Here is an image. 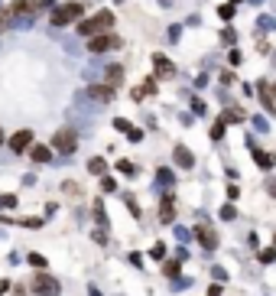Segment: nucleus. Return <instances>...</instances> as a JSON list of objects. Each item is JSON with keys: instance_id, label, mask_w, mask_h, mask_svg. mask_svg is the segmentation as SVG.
I'll list each match as a JSON object with an SVG mask.
<instances>
[{"instance_id": "obj_1", "label": "nucleus", "mask_w": 276, "mask_h": 296, "mask_svg": "<svg viewBox=\"0 0 276 296\" xmlns=\"http://www.w3.org/2000/svg\"><path fill=\"white\" fill-rule=\"evenodd\" d=\"M110 26H114V13H110V10H101L98 17H91V20H85V23H78V33H81V36H94V33L110 30Z\"/></svg>"}, {"instance_id": "obj_2", "label": "nucleus", "mask_w": 276, "mask_h": 296, "mask_svg": "<svg viewBox=\"0 0 276 296\" xmlns=\"http://www.w3.org/2000/svg\"><path fill=\"white\" fill-rule=\"evenodd\" d=\"M59 280L55 277H49V273H36V277H33V293L36 296H59Z\"/></svg>"}, {"instance_id": "obj_3", "label": "nucleus", "mask_w": 276, "mask_h": 296, "mask_svg": "<svg viewBox=\"0 0 276 296\" xmlns=\"http://www.w3.org/2000/svg\"><path fill=\"white\" fill-rule=\"evenodd\" d=\"M81 17V4H68V7H59V10H52V26H65L72 23V20Z\"/></svg>"}, {"instance_id": "obj_4", "label": "nucleus", "mask_w": 276, "mask_h": 296, "mask_svg": "<svg viewBox=\"0 0 276 296\" xmlns=\"http://www.w3.org/2000/svg\"><path fill=\"white\" fill-rule=\"evenodd\" d=\"M55 150H59V153H75V147H78V140H75V134H72V130H59V134H55Z\"/></svg>"}, {"instance_id": "obj_5", "label": "nucleus", "mask_w": 276, "mask_h": 296, "mask_svg": "<svg viewBox=\"0 0 276 296\" xmlns=\"http://www.w3.org/2000/svg\"><path fill=\"white\" fill-rule=\"evenodd\" d=\"M117 46H120L117 36H91L88 39V49L91 52H107V49H117Z\"/></svg>"}, {"instance_id": "obj_6", "label": "nucleus", "mask_w": 276, "mask_h": 296, "mask_svg": "<svg viewBox=\"0 0 276 296\" xmlns=\"http://www.w3.org/2000/svg\"><path fill=\"white\" fill-rule=\"evenodd\" d=\"M30 143H33V130H20V134L10 137V150H13V153H23Z\"/></svg>"}, {"instance_id": "obj_7", "label": "nucleus", "mask_w": 276, "mask_h": 296, "mask_svg": "<svg viewBox=\"0 0 276 296\" xmlns=\"http://www.w3.org/2000/svg\"><path fill=\"white\" fill-rule=\"evenodd\" d=\"M195 235H198V241H202V247H208V251H215V247H218V235L208 228V225H198Z\"/></svg>"}, {"instance_id": "obj_8", "label": "nucleus", "mask_w": 276, "mask_h": 296, "mask_svg": "<svg viewBox=\"0 0 276 296\" xmlns=\"http://www.w3.org/2000/svg\"><path fill=\"white\" fill-rule=\"evenodd\" d=\"M153 68H156V75H160V78H169V75L176 72V65H172L166 56H153Z\"/></svg>"}, {"instance_id": "obj_9", "label": "nucleus", "mask_w": 276, "mask_h": 296, "mask_svg": "<svg viewBox=\"0 0 276 296\" xmlns=\"http://www.w3.org/2000/svg\"><path fill=\"white\" fill-rule=\"evenodd\" d=\"M88 94H91L94 101H110V98H114V85H91V91H88Z\"/></svg>"}, {"instance_id": "obj_10", "label": "nucleus", "mask_w": 276, "mask_h": 296, "mask_svg": "<svg viewBox=\"0 0 276 296\" xmlns=\"http://www.w3.org/2000/svg\"><path fill=\"white\" fill-rule=\"evenodd\" d=\"M176 163L182 169H192L195 166V160H192V150H185V147H176Z\"/></svg>"}, {"instance_id": "obj_11", "label": "nucleus", "mask_w": 276, "mask_h": 296, "mask_svg": "<svg viewBox=\"0 0 276 296\" xmlns=\"http://www.w3.org/2000/svg\"><path fill=\"white\" fill-rule=\"evenodd\" d=\"M253 160H257L260 169H273V166H276V153H260V150H257V156H253Z\"/></svg>"}, {"instance_id": "obj_12", "label": "nucleus", "mask_w": 276, "mask_h": 296, "mask_svg": "<svg viewBox=\"0 0 276 296\" xmlns=\"http://www.w3.org/2000/svg\"><path fill=\"white\" fill-rule=\"evenodd\" d=\"M30 156H33L36 163H49V160H52V150H49V147H33Z\"/></svg>"}, {"instance_id": "obj_13", "label": "nucleus", "mask_w": 276, "mask_h": 296, "mask_svg": "<svg viewBox=\"0 0 276 296\" xmlns=\"http://www.w3.org/2000/svg\"><path fill=\"white\" fill-rule=\"evenodd\" d=\"M160 218H163V222H172V218H176V205H172V199H163V205H160Z\"/></svg>"}, {"instance_id": "obj_14", "label": "nucleus", "mask_w": 276, "mask_h": 296, "mask_svg": "<svg viewBox=\"0 0 276 296\" xmlns=\"http://www.w3.org/2000/svg\"><path fill=\"white\" fill-rule=\"evenodd\" d=\"M120 78H123V68H120V65H110V68H107V81L117 88V81H120Z\"/></svg>"}, {"instance_id": "obj_15", "label": "nucleus", "mask_w": 276, "mask_h": 296, "mask_svg": "<svg viewBox=\"0 0 276 296\" xmlns=\"http://www.w3.org/2000/svg\"><path fill=\"white\" fill-rule=\"evenodd\" d=\"M104 169H107L104 160H91L88 163V173H94V176H104Z\"/></svg>"}, {"instance_id": "obj_16", "label": "nucleus", "mask_w": 276, "mask_h": 296, "mask_svg": "<svg viewBox=\"0 0 276 296\" xmlns=\"http://www.w3.org/2000/svg\"><path fill=\"white\" fill-rule=\"evenodd\" d=\"M260 260H263V264H273V260H276V251H273V247H266V251H260Z\"/></svg>"}, {"instance_id": "obj_17", "label": "nucleus", "mask_w": 276, "mask_h": 296, "mask_svg": "<svg viewBox=\"0 0 276 296\" xmlns=\"http://www.w3.org/2000/svg\"><path fill=\"white\" fill-rule=\"evenodd\" d=\"M0 209H17V199L13 195H0Z\"/></svg>"}, {"instance_id": "obj_18", "label": "nucleus", "mask_w": 276, "mask_h": 296, "mask_svg": "<svg viewBox=\"0 0 276 296\" xmlns=\"http://www.w3.org/2000/svg\"><path fill=\"white\" fill-rule=\"evenodd\" d=\"M30 264H33V267H39V270H43V267H46V257H43V254H30Z\"/></svg>"}, {"instance_id": "obj_19", "label": "nucleus", "mask_w": 276, "mask_h": 296, "mask_svg": "<svg viewBox=\"0 0 276 296\" xmlns=\"http://www.w3.org/2000/svg\"><path fill=\"white\" fill-rule=\"evenodd\" d=\"M211 137H215V140H221V137H224V124H215V127H211Z\"/></svg>"}, {"instance_id": "obj_20", "label": "nucleus", "mask_w": 276, "mask_h": 296, "mask_svg": "<svg viewBox=\"0 0 276 296\" xmlns=\"http://www.w3.org/2000/svg\"><path fill=\"white\" fill-rule=\"evenodd\" d=\"M101 185H104V192H114V189H117V182H114L110 176H104V182H101Z\"/></svg>"}, {"instance_id": "obj_21", "label": "nucleus", "mask_w": 276, "mask_h": 296, "mask_svg": "<svg viewBox=\"0 0 276 296\" xmlns=\"http://www.w3.org/2000/svg\"><path fill=\"white\" fill-rule=\"evenodd\" d=\"M117 166H120V173H127V176L136 173V166H130V163H117Z\"/></svg>"}, {"instance_id": "obj_22", "label": "nucleus", "mask_w": 276, "mask_h": 296, "mask_svg": "<svg viewBox=\"0 0 276 296\" xmlns=\"http://www.w3.org/2000/svg\"><path fill=\"white\" fill-rule=\"evenodd\" d=\"M166 273H169V277H176V273H179V264H176V260H169V264H166Z\"/></svg>"}, {"instance_id": "obj_23", "label": "nucleus", "mask_w": 276, "mask_h": 296, "mask_svg": "<svg viewBox=\"0 0 276 296\" xmlns=\"http://www.w3.org/2000/svg\"><path fill=\"white\" fill-rule=\"evenodd\" d=\"M221 17H224V20L234 17V4H224V7H221Z\"/></svg>"}, {"instance_id": "obj_24", "label": "nucleus", "mask_w": 276, "mask_h": 296, "mask_svg": "<svg viewBox=\"0 0 276 296\" xmlns=\"http://www.w3.org/2000/svg\"><path fill=\"white\" fill-rule=\"evenodd\" d=\"M224 121H244V114H240V111H227Z\"/></svg>"}, {"instance_id": "obj_25", "label": "nucleus", "mask_w": 276, "mask_h": 296, "mask_svg": "<svg viewBox=\"0 0 276 296\" xmlns=\"http://www.w3.org/2000/svg\"><path fill=\"white\" fill-rule=\"evenodd\" d=\"M163 254H166V247H163V244H153V251H150V257H163Z\"/></svg>"}, {"instance_id": "obj_26", "label": "nucleus", "mask_w": 276, "mask_h": 296, "mask_svg": "<svg viewBox=\"0 0 276 296\" xmlns=\"http://www.w3.org/2000/svg\"><path fill=\"white\" fill-rule=\"evenodd\" d=\"M221 218H234V205H224V209H221Z\"/></svg>"}, {"instance_id": "obj_27", "label": "nucleus", "mask_w": 276, "mask_h": 296, "mask_svg": "<svg viewBox=\"0 0 276 296\" xmlns=\"http://www.w3.org/2000/svg\"><path fill=\"white\" fill-rule=\"evenodd\" d=\"M208 296H221V286L215 283V286H208Z\"/></svg>"}, {"instance_id": "obj_28", "label": "nucleus", "mask_w": 276, "mask_h": 296, "mask_svg": "<svg viewBox=\"0 0 276 296\" xmlns=\"http://www.w3.org/2000/svg\"><path fill=\"white\" fill-rule=\"evenodd\" d=\"M270 195H276V182H270Z\"/></svg>"}, {"instance_id": "obj_29", "label": "nucleus", "mask_w": 276, "mask_h": 296, "mask_svg": "<svg viewBox=\"0 0 276 296\" xmlns=\"http://www.w3.org/2000/svg\"><path fill=\"white\" fill-rule=\"evenodd\" d=\"M0 143H4V130H0Z\"/></svg>"}, {"instance_id": "obj_30", "label": "nucleus", "mask_w": 276, "mask_h": 296, "mask_svg": "<svg viewBox=\"0 0 276 296\" xmlns=\"http://www.w3.org/2000/svg\"><path fill=\"white\" fill-rule=\"evenodd\" d=\"M273 241H276V238H273Z\"/></svg>"}]
</instances>
